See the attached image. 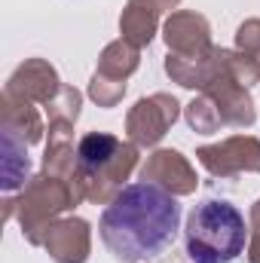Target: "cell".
Instances as JSON below:
<instances>
[{
	"instance_id": "7a4b0ae2",
	"label": "cell",
	"mask_w": 260,
	"mask_h": 263,
	"mask_svg": "<svg viewBox=\"0 0 260 263\" xmlns=\"http://www.w3.org/2000/svg\"><path fill=\"white\" fill-rule=\"evenodd\" d=\"M248 245V223L227 199H202L184 227L190 263H236Z\"/></svg>"
},
{
	"instance_id": "6da1fadb",
	"label": "cell",
	"mask_w": 260,
	"mask_h": 263,
	"mask_svg": "<svg viewBox=\"0 0 260 263\" xmlns=\"http://www.w3.org/2000/svg\"><path fill=\"white\" fill-rule=\"evenodd\" d=\"M181 202L165 187L138 181L123 187L101 211V242L123 263L162 257L181 230Z\"/></svg>"
},
{
	"instance_id": "3957f363",
	"label": "cell",
	"mask_w": 260,
	"mask_h": 263,
	"mask_svg": "<svg viewBox=\"0 0 260 263\" xmlns=\"http://www.w3.org/2000/svg\"><path fill=\"white\" fill-rule=\"evenodd\" d=\"M117 153V138L110 135H86L80 141V168L86 172H95V168H104Z\"/></svg>"
}]
</instances>
